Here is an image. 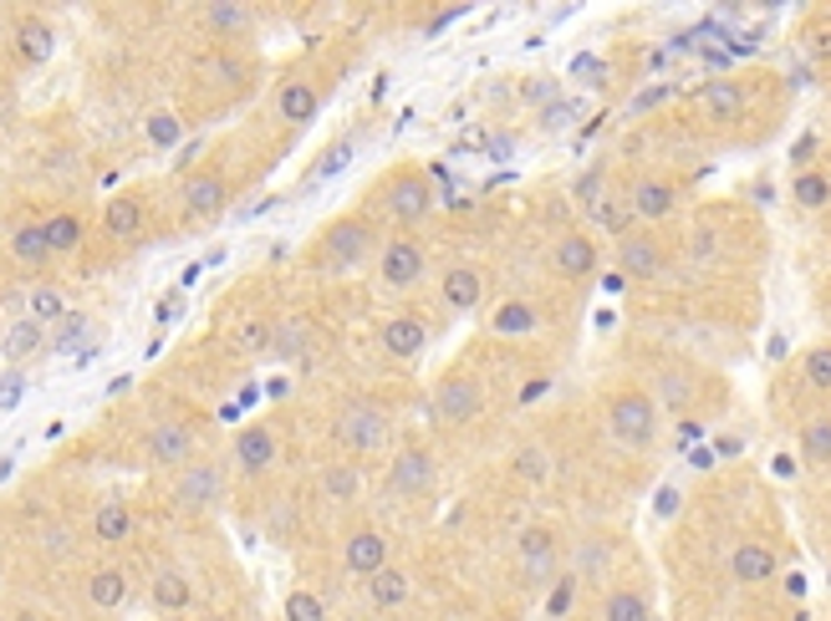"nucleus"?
I'll return each instance as SVG.
<instances>
[{
  "label": "nucleus",
  "instance_id": "1",
  "mask_svg": "<svg viewBox=\"0 0 831 621\" xmlns=\"http://www.w3.org/2000/svg\"><path fill=\"white\" fill-rule=\"evenodd\" d=\"M255 72H261V61L245 47H209L205 57H194L189 82H184V112H189V122H205L215 112L235 108L255 87Z\"/></svg>",
  "mask_w": 831,
  "mask_h": 621
},
{
  "label": "nucleus",
  "instance_id": "2",
  "mask_svg": "<svg viewBox=\"0 0 831 621\" xmlns=\"http://www.w3.org/2000/svg\"><path fill=\"white\" fill-rule=\"evenodd\" d=\"M383 239H388L383 225H378L368 209H352V215L326 219V225L316 229L312 245H306V265H312V270H326V275H348V270H358V265L378 260Z\"/></svg>",
  "mask_w": 831,
  "mask_h": 621
},
{
  "label": "nucleus",
  "instance_id": "3",
  "mask_svg": "<svg viewBox=\"0 0 831 621\" xmlns=\"http://www.w3.org/2000/svg\"><path fill=\"white\" fill-rule=\"evenodd\" d=\"M362 209H368L378 225L403 229V235H409L413 225H423V219L434 215V184L423 179V168L398 164V168H388L373 189H368V204H362Z\"/></svg>",
  "mask_w": 831,
  "mask_h": 621
},
{
  "label": "nucleus",
  "instance_id": "4",
  "mask_svg": "<svg viewBox=\"0 0 831 621\" xmlns=\"http://www.w3.org/2000/svg\"><path fill=\"white\" fill-rule=\"evenodd\" d=\"M332 443L342 459H373L393 443V413L378 397H348L332 413Z\"/></svg>",
  "mask_w": 831,
  "mask_h": 621
},
{
  "label": "nucleus",
  "instance_id": "5",
  "mask_svg": "<svg viewBox=\"0 0 831 621\" xmlns=\"http://www.w3.org/2000/svg\"><path fill=\"white\" fill-rule=\"evenodd\" d=\"M164 494H169V504L179 514H209L229 494V459H219V454L189 459L184 469H174V474H169Z\"/></svg>",
  "mask_w": 831,
  "mask_h": 621
},
{
  "label": "nucleus",
  "instance_id": "6",
  "mask_svg": "<svg viewBox=\"0 0 831 621\" xmlns=\"http://www.w3.org/2000/svg\"><path fill=\"white\" fill-rule=\"evenodd\" d=\"M229 199H235V179H229V168L219 164V154L205 158V164H194L179 179V219L184 225H209V219H219L229 209Z\"/></svg>",
  "mask_w": 831,
  "mask_h": 621
},
{
  "label": "nucleus",
  "instance_id": "7",
  "mask_svg": "<svg viewBox=\"0 0 831 621\" xmlns=\"http://www.w3.org/2000/svg\"><path fill=\"white\" fill-rule=\"evenodd\" d=\"M205 423L199 418H184V413H169V418H158V423H148L144 428V459L154 469H184L189 459H199L205 448Z\"/></svg>",
  "mask_w": 831,
  "mask_h": 621
},
{
  "label": "nucleus",
  "instance_id": "8",
  "mask_svg": "<svg viewBox=\"0 0 831 621\" xmlns=\"http://www.w3.org/2000/svg\"><path fill=\"white\" fill-rule=\"evenodd\" d=\"M480 413H485V383L470 367H449L434 383V393H429V418H434L439 428H465V423H475Z\"/></svg>",
  "mask_w": 831,
  "mask_h": 621
},
{
  "label": "nucleus",
  "instance_id": "9",
  "mask_svg": "<svg viewBox=\"0 0 831 621\" xmlns=\"http://www.w3.org/2000/svg\"><path fill=\"white\" fill-rule=\"evenodd\" d=\"M373 275L378 286L388 290V296H409V290L423 286V275H429V250H423L419 235H388L383 250H378L373 260Z\"/></svg>",
  "mask_w": 831,
  "mask_h": 621
},
{
  "label": "nucleus",
  "instance_id": "10",
  "mask_svg": "<svg viewBox=\"0 0 831 621\" xmlns=\"http://www.w3.org/2000/svg\"><path fill=\"white\" fill-rule=\"evenodd\" d=\"M607 428L627 448H653L658 443V397L643 387H623L607 397Z\"/></svg>",
  "mask_w": 831,
  "mask_h": 621
},
{
  "label": "nucleus",
  "instance_id": "11",
  "mask_svg": "<svg viewBox=\"0 0 831 621\" xmlns=\"http://www.w3.org/2000/svg\"><path fill=\"white\" fill-rule=\"evenodd\" d=\"M434 484H439V464L423 443H403L383 469L388 500H423V494H434Z\"/></svg>",
  "mask_w": 831,
  "mask_h": 621
},
{
  "label": "nucleus",
  "instance_id": "12",
  "mask_svg": "<svg viewBox=\"0 0 831 621\" xmlns=\"http://www.w3.org/2000/svg\"><path fill=\"white\" fill-rule=\"evenodd\" d=\"M326 102V77L316 72H291L281 77L276 97H271V118L281 122V128H306V122H316V112H322Z\"/></svg>",
  "mask_w": 831,
  "mask_h": 621
},
{
  "label": "nucleus",
  "instance_id": "13",
  "mask_svg": "<svg viewBox=\"0 0 831 621\" xmlns=\"http://www.w3.org/2000/svg\"><path fill=\"white\" fill-rule=\"evenodd\" d=\"M338 565H342V575L348 581H373L383 565H393V550H388V535L383 530H373V525H352L348 535H342V555H338Z\"/></svg>",
  "mask_w": 831,
  "mask_h": 621
},
{
  "label": "nucleus",
  "instance_id": "14",
  "mask_svg": "<svg viewBox=\"0 0 831 621\" xmlns=\"http://www.w3.org/2000/svg\"><path fill=\"white\" fill-rule=\"evenodd\" d=\"M148 219H154V199L144 189H123L102 204V239L113 245H138L148 235Z\"/></svg>",
  "mask_w": 831,
  "mask_h": 621
},
{
  "label": "nucleus",
  "instance_id": "15",
  "mask_svg": "<svg viewBox=\"0 0 831 621\" xmlns=\"http://www.w3.org/2000/svg\"><path fill=\"white\" fill-rule=\"evenodd\" d=\"M485 296H490V270L485 265H449L444 280H439V300H444V310H454V316H475V310L485 306Z\"/></svg>",
  "mask_w": 831,
  "mask_h": 621
},
{
  "label": "nucleus",
  "instance_id": "16",
  "mask_svg": "<svg viewBox=\"0 0 831 621\" xmlns=\"http://www.w3.org/2000/svg\"><path fill=\"white\" fill-rule=\"evenodd\" d=\"M378 347H383L393 362H419L423 347H429V322H423L419 310L383 316V322H378Z\"/></svg>",
  "mask_w": 831,
  "mask_h": 621
},
{
  "label": "nucleus",
  "instance_id": "17",
  "mask_svg": "<svg viewBox=\"0 0 831 621\" xmlns=\"http://www.w3.org/2000/svg\"><path fill=\"white\" fill-rule=\"evenodd\" d=\"M199 26H205L209 47H245L255 31V11L241 0H219V6H199Z\"/></svg>",
  "mask_w": 831,
  "mask_h": 621
},
{
  "label": "nucleus",
  "instance_id": "18",
  "mask_svg": "<svg viewBox=\"0 0 831 621\" xmlns=\"http://www.w3.org/2000/svg\"><path fill=\"white\" fill-rule=\"evenodd\" d=\"M276 454H281V433L271 423H251V428H241V438L229 443V459H235V469L245 479L265 474V469L276 464Z\"/></svg>",
  "mask_w": 831,
  "mask_h": 621
},
{
  "label": "nucleus",
  "instance_id": "19",
  "mask_svg": "<svg viewBox=\"0 0 831 621\" xmlns=\"http://www.w3.org/2000/svg\"><path fill=\"white\" fill-rule=\"evenodd\" d=\"M551 270L561 280H587L597 275V239L581 235V229H567V235L551 239Z\"/></svg>",
  "mask_w": 831,
  "mask_h": 621
},
{
  "label": "nucleus",
  "instance_id": "20",
  "mask_svg": "<svg viewBox=\"0 0 831 621\" xmlns=\"http://www.w3.org/2000/svg\"><path fill=\"white\" fill-rule=\"evenodd\" d=\"M148 607L164 611V617H179V611L194 607V581L179 571V565H158L154 581H148Z\"/></svg>",
  "mask_w": 831,
  "mask_h": 621
},
{
  "label": "nucleus",
  "instance_id": "21",
  "mask_svg": "<svg viewBox=\"0 0 831 621\" xmlns=\"http://www.w3.org/2000/svg\"><path fill=\"white\" fill-rule=\"evenodd\" d=\"M11 37H16V57H21L26 67H41V61H51V51H57V31H51V21L37 11L16 16Z\"/></svg>",
  "mask_w": 831,
  "mask_h": 621
},
{
  "label": "nucleus",
  "instance_id": "22",
  "mask_svg": "<svg viewBox=\"0 0 831 621\" xmlns=\"http://www.w3.org/2000/svg\"><path fill=\"white\" fill-rule=\"evenodd\" d=\"M678 209V189L668 179H638L627 189V215L638 219H668Z\"/></svg>",
  "mask_w": 831,
  "mask_h": 621
},
{
  "label": "nucleus",
  "instance_id": "23",
  "mask_svg": "<svg viewBox=\"0 0 831 621\" xmlns=\"http://www.w3.org/2000/svg\"><path fill=\"white\" fill-rule=\"evenodd\" d=\"M6 255H11L21 270H47L51 250H47V229H41V219H26V225H16L11 239H6Z\"/></svg>",
  "mask_w": 831,
  "mask_h": 621
},
{
  "label": "nucleus",
  "instance_id": "24",
  "mask_svg": "<svg viewBox=\"0 0 831 621\" xmlns=\"http://www.w3.org/2000/svg\"><path fill=\"white\" fill-rule=\"evenodd\" d=\"M775 571H781V561H775V550L760 545V540H745V545H735V555H730V575H735L740 585L771 581Z\"/></svg>",
  "mask_w": 831,
  "mask_h": 621
},
{
  "label": "nucleus",
  "instance_id": "25",
  "mask_svg": "<svg viewBox=\"0 0 831 621\" xmlns=\"http://www.w3.org/2000/svg\"><path fill=\"white\" fill-rule=\"evenodd\" d=\"M41 229H47V250L51 260H67V255L82 250V239H87V225L77 209H57V215L41 219Z\"/></svg>",
  "mask_w": 831,
  "mask_h": 621
},
{
  "label": "nucleus",
  "instance_id": "26",
  "mask_svg": "<svg viewBox=\"0 0 831 621\" xmlns=\"http://www.w3.org/2000/svg\"><path fill=\"white\" fill-rule=\"evenodd\" d=\"M133 525H138V514H133V504L123 500H108L92 510V540L97 545H123V540H133Z\"/></svg>",
  "mask_w": 831,
  "mask_h": 621
},
{
  "label": "nucleus",
  "instance_id": "27",
  "mask_svg": "<svg viewBox=\"0 0 831 621\" xmlns=\"http://www.w3.org/2000/svg\"><path fill=\"white\" fill-rule=\"evenodd\" d=\"M694 102H700V112L710 122H735L740 112H745V87L740 82H704L700 87V97H694Z\"/></svg>",
  "mask_w": 831,
  "mask_h": 621
},
{
  "label": "nucleus",
  "instance_id": "28",
  "mask_svg": "<svg viewBox=\"0 0 831 621\" xmlns=\"http://www.w3.org/2000/svg\"><path fill=\"white\" fill-rule=\"evenodd\" d=\"M556 535L551 530H526L520 535V565H526V581H546V575H556Z\"/></svg>",
  "mask_w": 831,
  "mask_h": 621
},
{
  "label": "nucleus",
  "instance_id": "29",
  "mask_svg": "<svg viewBox=\"0 0 831 621\" xmlns=\"http://www.w3.org/2000/svg\"><path fill=\"white\" fill-rule=\"evenodd\" d=\"M617 260H623L627 275H638V280H653V275L663 270V250H658V239L653 235H623Z\"/></svg>",
  "mask_w": 831,
  "mask_h": 621
},
{
  "label": "nucleus",
  "instance_id": "30",
  "mask_svg": "<svg viewBox=\"0 0 831 621\" xmlns=\"http://www.w3.org/2000/svg\"><path fill=\"white\" fill-rule=\"evenodd\" d=\"M128 601V571L123 565H97L87 575V607H102V611H118Z\"/></svg>",
  "mask_w": 831,
  "mask_h": 621
},
{
  "label": "nucleus",
  "instance_id": "31",
  "mask_svg": "<svg viewBox=\"0 0 831 621\" xmlns=\"http://www.w3.org/2000/svg\"><path fill=\"white\" fill-rule=\"evenodd\" d=\"M322 494L332 504H352V500H362V469H358V459H332V464L322 469Z\"/></svg>",
  "mask_w": 831,
  "mask_h": 621
},
{
  "label": "nucleus",
  "instance_id": "32",
  "mask_svg": "<svg viewBox=\"0 0 831 621\" xmlns=\"http://www.w3.org/2000/svg\"><path fill=\"white\" fill-rule=\"evenodd\" d=\"M51 342V332L41 322H31V316H21V322L11 326V332H6V362H11V367H26V362L37 357L41 347H47Z\"/></svg>",
  "mask_w": 831,
  "mask_h": 621
},
{
  "label": "nucleus",
  "instance_id": "33",
  "mask_svg": "<svg viewBox=\"0 0 831 621\" xmlns=\"http://www.w3.org/2000/svg\"><path fill=\"white\" fill-rule=\"evenodd\" d=\"M26 316H31V322H41V326L67 322V316H72V310H67V290H61L57 280H37V286H31V296H26Z\"/></svg>",
  "mask_w": 831,
  "mask_h": 621
},
{
  "label": "nucleus",
  "instance_id": "34",
  "mask_svg": "<svg viewBox=\"0 0 831 621\" xmlns=\"http://www.w3.org/2000/svg\"><path fill=\"white\" fill-rule=\"evenodd\" d=\"M362 591H368V601H373L378 611H393V607H403V601H409V571L393 561V565H383L373 581L362 585Z\"/></svg>",
  "mask_w": 831,
  "mask_h": 621
},
{
  "label": "nucleus",
  "instance_id": "35",
  "mask_svg": "<svg viewBox=\"0 0 831 621\" xmlns=\"http://www.w3.org/2000/svg\"><path fill=\"white\" fill-rule=\"evenodd\" d=\"M603 621H653V607L643 591L623 585V591H607L603 597Z\"/></svg>",
  "mask_w": 831,
  "mask_h": 621
},
{
  "label": "nucleus",
  "instance_id": "36",
  "mask_svg": "<svg viewBox=\"0 0 831 621\" xmlns=\"http://www.w3.org/2000/svg\"><path fill=\"white\" fill-rule=\"evenodd\" d=\"M490 326L500 336H530V332H536V310H530V300H506V306L495 310Z\"/></svg>",
  "mask_w": 831,
  "mask_h": 621
},
{
  "label": "nucleus",
  "instance_id": "37",
  "mask_svg": "<svg viewBox=\"0 0 831 621\" xmlns=\"http://www.w3.org/2000/svg\"><path fill=\"white\" fill-rule=\"evenodd\" d=\"M801 459L831 464V418H811L806 428H801Z\"/></svg>",
  "mask_w": 831,
  "mask_h": 621
},
{
  "label": "nucleus",
  "instance_id": "38",
  "mask_svg": "<svg viewBox=\"0 0 831 621\" xmlns=\"http://www.w3.org/2000/svg\"><path fill=\"white\" fill-rule=\"evenodd\" d=\"M352 148H358V144H352V138H342V144H332L322 158H316L312 168H306V184H322V179H332V174H338V168L352 158Z\"/></svg>",
  "mask_w": 831,
  "mask_h": 621
},
{
  "label": "nucleus",
  "instance_id": "39",
  "mask_svg": "<svg viewBox=\"0 0 831 621\" xmlns=\"http://www.w3.org/2000/svg\"><path fill=\"white\" fill-rule=\"evenodd\" d=\"M286 621H326V607L316 591H291L286 597Z\"/></svg>",
  "mask_w": 831,
  "mask_h": 621
},
{
  "label": "nucleus",
  "instance_id": "40",
  "mask_svg": "<svg viewBox=\"0 0 831 621\" xmlns=\"http://www.w3.org/2000/svg\"><path fill=\"white\" fill-rule=\"evenodd\" d=\"M827 199H831V184L821 179V174H801V179H795V204H801V209H821Z\"/></svg>",
  "mask_w": 831,
  "mask_h": 621
},
{
  "label": "nucleus",
  "instance_id": "41",
  "mask_svg": "<svg viewBox=\"0 0 831 621\" xmlns=\"http://www.w3.org/2000/svg\"><path fill=\"white\" fill-rule=\"evenodd\" d=\"M82 336H87V316H77V310H72V316H67V322H61L57 332H51L47 347H51V352H72L77 342H82Z\"/></svg>",
  "mask_w": 831,
  "mask_h": 621
},
{
  "label": "nucleus",
  "instance_id": "42",
  "mask_svg": "<svg viewBox=\"0 0 831 621\" xmlns=\"http://www.w3.org/2000/svg\"><path fill=\"white\" fill-rule=\"evenodd\" d=\"M806 383L821 387V393H831V347L806 352Z\"/></svg>",
  "mask_w": 831,
  "mask_h": 621
},
{
  "label": "nucleus",
  "instance_id": "43",
  "mask_svg": "<svg viewBox=\"0 0 831 621\" xmlns=\"http://www.w3.org/2000/svg\"><path fill=\"white\" fill-rule=\"evenodd\" d=\"M21 393H26V372L6 367V372H0V413H11V407L21 403Z\"/></svg>",
  "mask_w": 831,
  "mask_h": 621
},
{
  "label": "nucleus",
  "instance_id": "44",
  "mask_svg": "<svg viewBox=\"0 0 831 621\" xmlns=\"http://www.w3.org/2000/svg\"><path fill=\"white\" fill-rule=\"evenodd\" d=\"M571 591H577V575H561V585L551 591V607H546V611H551V617H567V611H571Z\"/></svg>",
  "mask_w": 831,
  "mask_h": 621
},
{
  "label": "nucleus",
  "instance_id": "45",
  "mask_svg": "<svg viewBox=\"0 0 831 621\" xmlns=\"http://www.w3.org/2000/svg\"><path fill=\"white\" fill-rule=\"evenodd\" d=\"M0 336H6V316H0Z\"/></svg>",
  "mask_w": 831,
  "mask_h": 621
}]
</instances>
